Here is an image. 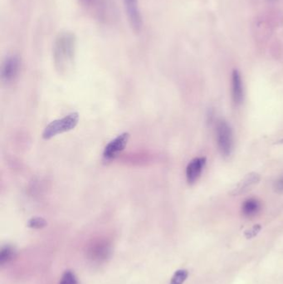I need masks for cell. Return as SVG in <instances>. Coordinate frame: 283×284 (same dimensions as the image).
<instances>
[{
  "instance_id": "cell-1",
  "label": "cell",
  "mask_w": 283,
  "mask_h": 284,
  "mask_svg": "<svg viewBox=\"0 0 283 284\" xmlns=\"http://www.w3.org/2000/svg\"><path fill=\"white\" fill-rule=\"evenodd\" d=\"M76 36L71 32H61L56 38L53 46V59L57 70L65 73L73 65L76 53Z\"/></svg>"
},
{
  "instance_id": "cell-2",
  "label": "cell",
  "mask_w": 283,
  "mask_h": 284,
  "mask_svg": "<svg viewBox=\"0 0 283 284\" xmlns=\"http://www.w3.org/2000/svg\"><path fill=\"white\" fill-rule=\"evenodd\" d=\"M78 122L79 115L77 112H72L62 119L55 120L46 127L43 132V138L49 140L57 135L70 132L77 126Z\"/></svg>"
},
{
  "instance_id": "cell-3",
  "label": "cell",
  "mask_w": 283,
  "mask_h": 284,
  "mask_svg": "<svg viewBox=\"0 0 283 284\" xmlns=\"http://www.w3.org/2000/svg\"><path fill=\"white\" fill-rule=\"evenodd\" d=\"M112 245L107 239H97L91 242L86 250V256L91 264H102L106 263L112 254Z\"/></svg>"
},
{
  "instance_id": "cell-4",
  "label": "cell",
  "mask_w": 283,
  "mask_h": 284,
  "mask_svg": "<svg viewBox=\"0 0 283 284\" xmlns=\"http://www.w3.org/2000/svg\"><path fill=\"white\" fill-rule=\"evenodd\" d=\"M216 141L218 150L223 156L230 155L233 150V132L229 125L219 120L216 125Z\"/></svg>"
},
{
  "instance_id": "cell-5",
  "label": "cell",
  "mask_w": 283,
  "mask_h": 284,
  "mask_svg": "<svg viewBox=\"0 0 283 284\" xmlns=\"http://www.w3.org/2000/svg\"><path fill=\"white\" fill-rule=\"evenodd\" d=\"M130 134L128 132H124L116 137L114 140L109 142L105 147L103 152V157L105 160H110L117 157L119 153L124 150L129 142Z\"/></svg>"
},
{
  "instance_id": "cell-6",
  "label": "cell",
  "mask_w": 283,
  "mask_h": 284,
  "mask_svg": "<svg viewBox=\"0 0 283 284\" xmlns=\"http://www.w3.org/2000/svg\"><path fill=\"white\" fill-rule=\"evenodd\" d=\"M123 3L130 25L136 33H139L142 31L143 20L142 13L139 10L138 0H123Z\"/></svg>"
},
{
  "instance_id": "cell-7",
  "label": "cell",
  "mask_w": 283,
  "mask_h": 284,
  "mask_svg": "<svg viewBox=\"0 0 283 284\" xmlns=\"http://www.w3.org/2000/svg\"><path fill=\"white\" fill-rule=\"evenodd\" d=\"M20 69V60L16 55H12L5 59L1 69V77L6 83L13 81L18 76Z\"/></svg>"
},
{
  "instance_id": "cell-8",
  "label": "cell",
  "mask_w": 283,
  "mask_h": 284,
  "mask_svg": "<svg viewBox=\"0 0 283 284\" xmlns=\"http://www.w3.org/2000/svg\"><path fill=\"white\" fill-rule=\"evenodd\" d=\"M205 164H206L205 157L195 158L189 163L186 168V178L189 184H194L199 180L205 168Z\"/></svg>"
},
{
  "instance_id": "cell-9",
  "label": "cell",
  "mask_w": 283,
  "mask_h": 284,
  "mask_svg": "<svg viewBox=\"0 0 283 284\" xmlns=\"http://www.w3.org/2000/svg\"><path fill=\"white\" fill-rule=\"evenodd\" d=\"M260 175H258V173L253 172L248 174L241 180L240 182L238 183V185H236L234 189H233V191H231V195L238 196L241 194L245 193L246 191L250 190V188L257 185L260 181Z\"/></svg>"
},
{
  "instance_id": "cell-10",
  "label": "cell",
  "mask_w": 283,
  "mask_h": 284,
  "mask_svg": "<svg viewBox=\"0 0 283 284\" xmlns=\"http://www.w3.org/2000/svg\"><path fill=\"white\" fill-rule=\"evenodd\" d=\"M232 98L235 105H240L243 101V86L241 74L238 70H233L232 74Z\"/></svg>"
},
{
  "instance_id": "cell-11",
  "label": "cell",
  "mask_w": 283,
  "mask_h": 284,
  "mask_svg": "<svg viewBox=\"0 0 283 284\" xmlns=\"http://www.w3.org/2000/svg\"><path fill=\"white\" fill-rule=\"evenodd\" d=\"M261 210V204L258 200L251 198L244 201L242 206V212L243 215L251 218L259 213Z\"/></svg>"
},
{
  "instance_id": "cell-12",
  "label": "cell",
  "mask_w": 283,
  "mask_h": 284,
  "mask_svg": "<svg viewBox=\"0 0 283 284\" xmlns=\"http://www.w3.org/2000/svg\"><path fill=\"white\" fill-rule=\"evenodd\" d=\"M16 257V250L12 245L6 244L0 250V265L4 266L13 261Z\"/></svg>"
},
{
  "instance_id": "cell-13",
  "label": "cell",
  "mask_w": 283,
  "mask_h": 284,
  "mask_svg": "<svg viewBox=\"0 0 283 284\" xmlns=\"http://www.w3.org/2000/svg\"><path fill=\"white\" fill-rule=\"evenodd\" d=\"M189 276V272L186 269H179L173 275L169 284H184Z\"/></svg>"
},
{
  "instance_id": "cell-14",
  "label": "cell",
  "mask_w": 283,
  "mask_h": 284,
  "mask_svg": "<svg viewBox=\"0 0 283 284\" xmlns=\"http://www.w3.org/2000/svg\"><path fill=\"white\" fill-rule=\"evenodd\" d=\"M59 284H78V280L74 272L69 269L64 272Z\"/></svg>"
},
{
  "instance_id": "cell-15",
  "label": "cell",
  "mask_w": 283,
  "mask_h": 284,
  "mask_svg": "<svg viewBox=\"0 0 283 284\" xmlns=\"http://www.w3.org/2000/svg\"><path fill=\"white\" fill-rule=\"evenodd\" d=\"M48 225V222L42 218V217H33L28 221L27 226L28 228H34V229H41L45 228Z\"/></svg>"
},
{
  "instance_id": "cell-16",
  "label": "cell",
  "mask_w": 283,
  "mask_h": 284,
  "mask_svg": "<svg viewBox=\"0 0 283 284\" xmlns=\"http://www.w3.org/2000/svg\"><path fill=\"white\" fill-rule=\"evenodd\" d=\"M261 226L259 224L258 225L254 226L251 230H248L246 232V235L248 238H252V237H254V236L257 235V233L260 231Z\"/></svg>"
},
{
  "instance_id": "cell-17",
  "label": "cell",
  "mask_w": 283,
  "mask_h": 284,
  "mask_svg": "<svg viewBox=\"0 0 283 284\" xmlns=\"http://www.w3.org/2000/svg\"><path fill=\"white\" fill-rule=\"evenodd\" d=\"M275 190L278 193H283V176L276 181Z\"/></svg>"
},
{
  "instance_id": "cell-18",
  "label": "cell",
  "mask_w": 283,
  "mask_h": 284,
  "mask_svg": "<svg viewBox=\"0 0 283 284\" xmlns=\"http://www.w3.org/2000/svg\"><path fill=\"white\" fill-rule=\"evenodd\" d=\"M82 1H83L84 3H90L92 0H82Z\"/></svg>"
},
{
  "instance_id": "cell-19",
  "label": "cell",
  "mask_w": 283,
  "mask_h": 284,
  "mask_svg": "<svg viewBox=\"0 0 283 284\" xmlns=\"http://www.w3.org/2000/svg\"><path fill=\"white\" fill-rule=\"evenodd\" d=\"M282 143H283V141H282Z\"/></svg>"
}]
</instances>
